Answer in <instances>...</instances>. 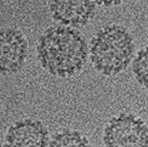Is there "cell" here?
I'll return each mask as SVG.
<instances>
[{
	"label": "cell",
	"instance_id": "1",
	"mask_svg": "<svg viewBox=\"0 0 148 147\" xmlns=\"http://www.w3.org/2000/svg\"><path fill=\"white\" fill-rule=\"evenodd\" d=\"M36 52L45 70L58 78L71 79L84 68L88 49L79 31L57 25L48 28L40 36Z\"/></svg>",
	"mask_w": 148,
	"mask_h": 147
},
{
	"label": "cell",
	"instance_id": "2",
	"mask_svg": "<svg viewBox=\"0 0 148 147\" xmlns=\"http://www.w3.org/2000/svg\"><path fill=\"white\" fill-rule=\"evenodd\" d=\"M88 52L96 71L105 76H116L134 59V39L122 25L108 24L92 37Z\"/></svg>",
	"mask_w": 148,
	"mask_h": 147
},
{
	"label": "cell",
	"instance_id": "3",
	"mask_svg": "<svg viewBox=\"0 0 148 147\" xmlns=\"http://www.w3.org/2000/svg\"><path fill=\"white\" fill-rule=\"evenodd\" d=\"M104 147H148V126L134 113L112 116L104 129Z\"/></svg>",
	"mask_w": 148,
	"mask_h": 147
},
{
	"label": "cell",
	"instance_id": "4",
	"mask_svg": "<svg viewBox=\"0 0 148 147\" xmlns=\"http://www.w3.org/2000/svg\"><path fill=\"white\" fill-rule=\"evenodd\" d=\"M28 44L22 32L15 28H0V73L20 70L28 55Z\"/></svg>",
	"mask_w": 148,
	"mask_h": 147
},
{
	"label": "cell",
	"instance_id": "5",
	"mask_svg": "<svg viewBox=\"0 0 148 147\" xmlns=\"http://www.w3.org/2000/svg\"><path fill=\"white\" fill-rule=\"evenodd\" d=\"M49 3L53 20L69 28L86 25L96 12V2L91 0H54Z\"/></svg>",
	"mask_w": 148,
	"mask_h": 147
},
{
	"label": "cell",
	"instance_id": "6",
	"mask_svg": "<svg viewBox=\"0 0 148 147\" xmlns=\"http://www.w3.org/2000/svg\"><path fill=\"white\" fill-rule=\"evenodd\" d=\"M6 143L7 147H47L48 130L38 120H20L9 128Z\"/></svg>",
	"mask_w": 148,
	"mask_h": 147
},
{
	"label": "cell",
	"instance_id": "7",
	"mask_svg": "<svg viewBox=\"0 0 148 147\" xmlns=\"http://www.w3.org/2000/svg\"><path fill=\"white\" fill-rule=\"evenodd\" d=\"M48 147H92L88 139L77 130L65 129L57 133Z\"/></svg>",
	"mask_w": 148,
	"mask_h": 147
},
{
	"label": "cell",
	"instance_id": "8",
	"mask_svg": "<svg viewBox=\"0 0 148 147\" xmlns=\"http://www.w3.org/2000/svg\"><path fill=\"white\" fill-rule=\"evenodd\" d=\"M132 71L137 82L148 89V45L137 53L132 62Z\"/></svg>",
	"mask_w": 148,
	"mask_h": 147
},
{
	"label": "cell",
	"instance_id": "9",
	"mask_svg": "<svg viewBox=\"0 0 148 147\" xmlns=\"http://www.w3.org/2000/svg\"><path fill=\"white\" fill-rule=\"evenodd\" d=\"M0 147H7V146H2V145H0Z\"/></svg>",
	"mask_w": 148,
	"mask_h": 147
},
{
	"label": "cell",
	"instance_id": "10",
	"mask_svg": "<svg viewBox=\"0 0 148 147\" xmlns=\"http://www.w3.org/2000/svg\"><path fill=\"white\" fill-rule=\"evenodd\" d=\"M147 3H148V2H147Z\"/></svg>",
	"mask_w": 148,
	"mask_h": 147
}]
</instances>
